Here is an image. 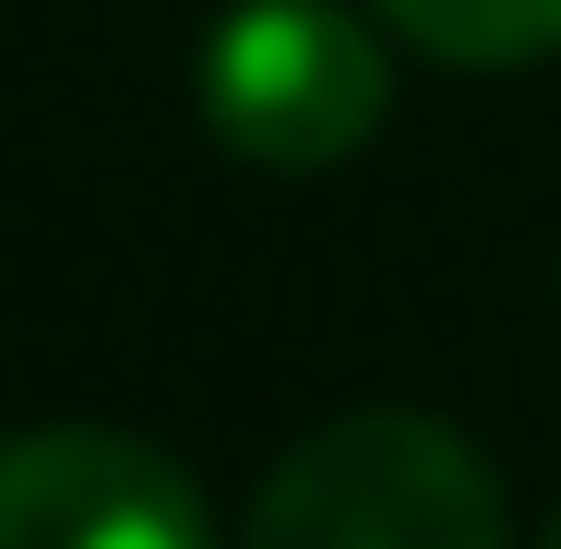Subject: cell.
Instances as JSON below:
<instances>
[{"label":"cell","mask_w":561,"mask_h":549,"mask_svg":"<svg viewBox=\"0 0 561 549\" xmlns=\"http://www.w3.org/2000/svg\"><path fill=\"white\" fill-rule=\"evenodd\" d=\"M239 549H514V514L466 431L419 407H358L275 454Z\"/></svg>","instance_id":"1"},{"label":"cell","mask_w":561,"mask_h":549,"mask_svg":"<svg viewBox=\"0 0 561 549\" xmlns=\"http://www.w3.org/2000/svg\"><path fill=\"white\" fill-rule=\"evenodd\" d=\"M192 96H204V131L227 156L311 180V168H335V156H358L382 131L394 60L346 0H227Z\"/></svg>","instance_id":"2"},{"label":"cell","mask_w":561,"mask_h":549,"mask_svg":"<svg viewBox=\"0 0 561 549\" xmlns=\"http://www.w3.org/2000/svg\"><path fill=\"white\" fill-rule=\"evenodd\" d=\"M0 549H216L204 490L131 431H12Z\"/></svg>","instance_id":"3"},{"label":"cell","mask_w":561,"mask_h":549,"mask_svg":"<svg viewBox=\"0 0 561 549\" xmlns=\"http://www.w3.org/2000/svg\"><path fill=\"white\" fill-rule=\"evenodd\" d=\"M370 12H394V36L454 72H526L561 48V0H370Z\"/></svg>","instance_id":"4"},{"label":"cell","mask_w":561,"mask_h":549,"mask_svg":"<svg viewBox=\"0 0 561 549\" xmlns=\"http://www.w3.org/2000/svg\"><path fill=\"white\" fill-rule=\"evenodd\" d=\"M538 549H561V514H550V538H538Z\"/></svg>","instance_id":"5"}]
</instances>
